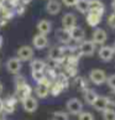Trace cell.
I'll return each mask as SVG.
<instances>
[{
	"mask_svg": "<svg viewBox=\"0 0 115 120\" xmlns=\"http://www.w3.org/2000/svg\"><path fill=\"white\" fill-rule=\"evenodd\" d=\"M3 89H4V88H3V84L0 83V94H1V93H3Z\"/></svg>",
	"mask_w": 115,
	"mask_h": 120,
	"instance_id": "cell-37",
	"label": "cell"
},
{
	"mask_svg": "<svg viewBox=\"0 0 115 120\" xmlns=\"http://www.w3.org/2000/svg\"><path fill=\"white\" fill-rule=\"evenodd\" d=\"M33 56V50L30 46H22L17 50V58L21 62L22 61H30Z\"/></svg>",
	"mask_w": 115,
	"mask_h": 120,
	"instance_id": "cell-6",
	"label": "cell"
},
{
	"mask_svg": "<svg viewBox=\"0 0 115 120\" xmlns=\"http://www.w3.org/2000/svg\"><path fill=\"white\" fill-rule=\"evenodd\" d=\"M111 9H113L114 12H115V0H113V1H111Z\"/></svg>",
	"mask_w": 115,
	"mask_h": 120,
	"instance_id": "cell-36",
	"label": "cell"
},
{
	"mask_svg": "<svg viewBox=\"0 0 115 120\" xmlns=\"http://www.w3.org/2000/svg\"><path fill=\"white\" fill-rule=\"evenodd\" d=\"M108 24L111 29H115V12H111L108 17Z\"/></svg>",
	"mask_w": 115,
	"mask_h": 120,
	"instance_id": "cell-34",
	"label": "cell"
},
{
	"mask_svg": "<svg viewBox=\"0 0 115 120\" xmlns=\"http://www.w3.org/2000/svg\"><path fill=\"white\" fill-rule=\"evenodd\" d=\"M113 50H114V53H115V43H114V47H113Z\"/></svg>",
	"mask_w": 115,
	"mask_h": 120,
	"instance_id": "cell-38",
	"label": "cell"
},
{
	"mask_svg": "<svg viewBox=\"0 0 115 120\" xmlns=\"http://www.w3.org/2000/svg\"><path fill=\"white\" fill-rule=\"evenodd\" d=\"M50 58L55 62H58L64 58V53H63V48L59 46H55L51 48L50 51Z\"/></svg>",
	"mask_w": 115,
	"mask_h": 120,
	"instance_id": "cell-15",
	"label": "cell"
},
{
	"mask_svg": "<svg viewBox=\"0 0 115 120\" xmlns=\"http://www.w3.org/2000/svg\"><path fill=\"white\" fill-rule=\"evenodd\" d=\"M66 71H67L68 75H76L77 74V66H66Z\"/></svg>",
	"mask_w": 115,
	"mask_h": 120,
	"instance_id": "cell-32",
	"label": "cell"
},
{
	"mask_svg": "<svg viewBox=\"0 0 115 120\" xmlns=\"http://www.w3.org/2000/svg\"><path fill=\"white\" fill-rule=\"evenodd\" d=\"M83 97H84V100H85L87 104L93 105V104H94V101H95V99L98 98V94H96V92L94 89H89V88H88V89L84 90Z\"/></svg>",
	"mask_w": 115,
	"mask_h": 120,
	"instance_id": "cell-20",
	"label": "cell"
},
{
	"mask_svg": "<svg viewBox=\"0 0 115 120\" xmlns=\"http://www.w3.org/2000/svg\"><path fill=\"white\" fill-rule=\"evenodd\" d=\"M0 47H1V37H0Z\"/></svg>",
	"mask_w": 115,
	"mask_h": 120,
	"instance_id": "cell-39",
	"label": "cell"
},
{
	"mask_svg": "<svg viewBox=\"0 0 115 120\" xmlns=\"http://www.w3.org/2000/svg\"><path fill=\"white\" fill-rule=\"evenodd\" d=\"M52 120H69L68 114L64 112H56L52 115Z\"/></svg>",
	"mask_w": 115,
	"mask_h": 120,
	"instance_id": "cell-26",
	"label": "cell"
},
{
	"mask_svg": "<svg viewBox=\"0 0 115 120\" xmlns=\"http://www.w3.org/2000/svg\"><path fill=\"white\" fill-rule=\"evenodd\" d=\"M107 99H108V103L109 105H111V106H115V90H113L110 94L107 97Z\"/></svg>",
	"mask_w": 115,
	"mask_h": 120,
	"instance_id": "cell-33",
	"label": "cell"
},
{
	"mask_svg": "<svg viewBox=\"0 0 115 120\" xmlns=\"http://www.w3.org/2000/svg\"><path fill=\"white\" fill-rule=\"evenodd\" d=\"M78 51H79V55L82 56H93L95 52V43L90 41V40L82 41L78 47Z\"/></svg>",
	"mask_w": 115,
	"mask_h": 120,
	"instance_id": "cell-2",
	"label": "cell"
},
{
	"mask_svg": "<svg viewBox=\"0 0 115 120\" xmlns=\"http://www.w3.org/2000/svg\"><path fill=\"white\" fill-rule=\"evenodd\" d=\"M69 35H70V40H74L77 42H81L84 40L85 32L81 26H74L72 30H69Z\"/></svg>",
	"mask_w": 115,
	"mask_h": 120,
	"instance_id": "cell-11",
	"label": "cell"
},
{
	"mask_svg": "<svg viewBox=\"0 0 115 120\" xmlns=\"http://www.w3.org/2000/svg\"><path fill=\"white\" fill-rule=\"evenodd\" d=\"M6 69L10 73H19L21 69V61L17 58V57H12V58H9L6 62Z\"/></svg>",
	"mask_w": 115,
	"mask_h": 120,
	"instance_id": "cell-8",
	"label": "cell"
},
{
	"mask_svg": "<svg viewBox=\"0 0 115 120\" xmlns=\"http://www.w3.org/2000/svg\"><path fill=\"white\" fill-rule=\"evenodd\" d=\"M114 50L110 46H101L99 48V57L103 61H110L114 57Z\"/></svg>",
	"mask_w": 115,
	"mask_h": 120,
	"instance_id": "cell-14",
	"label": "cell"
},
{
	"mask_svg": "<svg viewBox=\"0 0 115 120\" xmlns=\"http://www.w3.org/2000/svg\"><path fill=\"white\" fill-rule=\"evenodd\" d=\"M66 108H67L68 113L72 114V115H79L83 112V104L78 98H72V99H69L67 101V104H66Z\"/></svg>",
	"mask_w": 115,
	"mask_h": 120,
	"instance_id": "cell-1",
	"label": "cell"
},
{
	"mask_svg": "<svg viewBox=\"0 0 115 120\" xmlns=\"http://www.w3.org/2000/svg\"><path fill=\"white\" fill-rule=\"evenodd\" d=\"M27 1H30V0H24V3H27Z\"/></svg>",
	"mask_w": 115,
	"mask_h": 120,
	"instance_id": "cell-40",
	"label": "cell"
},
{
	"mask_svg": "<svg viewBox=\"0 0 115 120\" xmlns=\"http://www.w3.org/2000/svg\"><path fill=\"white\" fill-rule=\"evenodd\" d=\"M48 45V38L45 36V35H41V34H37L36 36L33 37V46L41 50V48H45Z\"/></svg>",
	"mask_w": 115,
	"mask_h": 120,
	"instance_id": "cell-18",
	"label": "cell"
},
{
	"mask_svg": "<svg viewBox=\"0 0 115 120\" xmlns=\"http://www.w3.org/2000/svg\"><path fill=\"white\" fill-rule=\"evenodd\" d=\"M56 38L58 40V42L63 43V45H68V43L72 41V40H70L69 31L68 30H64L63 27L58 29V30L56 31Z\"/></svg>",
	"mask_w": 115,
	"mask_h": 120,
	"instance_id": "cell-12",
	"label": "cell"
},
{
	"mask_svg": "<svg viewBox=\"0 0 115 120\" xmlns=\"http://www.w3.org/2000/svg\"><path fill=\"white\" fill-rule=\"evenodd\" d=\"M62 1H63V4H64L66 6L70 8V6H74V5H76L77 0H62Z\"/></svg>",
	"mask_w": 115,
	"mask_h": 120,
	"instance_id": "cell-35",
	"label": "cell"
},
{
	"mask_svg": "<svg viewBox=\"0 0 115 120\" xmlns=\"http://www.w3.org/2000/svg\"><path fill=\"white\" fill-rule=\"evenodd\" d=\"M105 82L108 83V87L110 88V89H111V90H115V74L109 75Z\"/></svg>",
	"mask_w": 115,
	"mask_h": 120,
	"instance_id": "cell-30",
	"label": "cell"
},
{
	"mask_svg": "<svg viewBox=\"0 0 115 120\" xmlns=\"http://www.w3.org/2000/svg\"><path fill=\"white\" fill-rule=\"evenodd\" d=\"M37 30H38V32L41 34V35H48L51 32V30H52V24H51V21L50 20H41L40 22L37 24Z\"/></svg>",
	"mask_w": 115,
	"mask_h": 120,
	"instance_id": "cell-17",
	"label": "cell"
},
{
	"mask_svg": "<svg viewBox=\"0 0 115 120\" xmlns=\"http://www.w3.org/2000/svg\"><path fill=\"white\" fill-rule=\"evenodd\" d=\"M78 120H94V115L89 112H82L78 115Z\"/></svg>",
	"mask_w": 115,
	"mask_h": 120,
	"instance_id": "cell-28",
	"label": "cell"
},
{
	"mask_svg": "<svg viewBox=\"0 0 115 120\" xmlns=\"http://www.w3.org/2000/svg\"><path fill=\"white\" fill-rule=\"evenodd\" d=\"M46 11L51 15H57L61 11V3L58 0H50L46 5Z\"/></svg>",
	"mask_w": 115,
	"mask_h": 120,
	"instance_id": "cell-16",
	"label": "cell"
},
{
	"mask_svg": "<svg viewBox=\"0 0 115 120\" xmlns=\"http://www.w3.org/2000/svg\"><path fill=\"white\" fill-rule=\"evenodd\" d=\"M74 6L79 12L87 14V12H89V0H77Z\"/></svg>",
	"mask_w": 115,
	"mask_h": 120,
	"instance_id": "cell-21",
	"label": "cell"
},
{
	"mask_svg": "<svg viewBox=\"0 0 115 120\" xmlns=\"http://www.w3.org/2000/svg\"><path fill=\"white\" fill-rule=\"evenodd\" d=\"M101 21V15H98L95 14V12H88L87 15V22L89 26L92 27H95V26H98Z\"/></svg>",
	"mask_w": 115,
	"mask_h": 120,
	"instance_id": "cell-19",
	"label": "cell"
},
{
	"mask_svg": "<svg viewBox=\"0 0 115 120\" xmlns=\"http://www.w3.org/2000/svg\"><path fill=\"white\" fill-rule=\"evenodd\" d=\"M77 22V19H76V15L70 14V12H68V14H66L63 17H62V25H63V29L64 30H72Z\"/></svg>",
	"mask_w": 115,
	"mask_h": 120,
	"instance_id": "cell-9",
	"label": "cell"
},
{
	"mask_svg": "<svg viewBox=\"0 0 115 120\" xmlns=\"http://www.w3.org/2000/svg\"><path fill=\"white\" fill-rule=\"evenodd\" d=\"M22 106H24V110L27 113H33L36 112L37 106H38V101L36 98H33L32 95H30L27 98L22 99Z\"/></svg>",
	"mask_w": 115,
	"mask_h": 120,
	"instance_id": "cell-5",
	"label": "cell"
},
{
	"mask_svg": "<svg viewBox=\"0 0 115 120\" xmlns=\"http://www.w3.org/2000/svg\"><path fill=\"white\" fill-rule=\"evenodd\" d=\"M104 10L105 6L101 3V0H89V12H95V14L103 16Z\"/></svg>",
	"mask_w": 115,
	"mask_h": 120,
	"instance_id": "cell-10",
	"label": "cell"
},
{
	"mask_svg": "<svg viewBox=\"0 0 115 120\" xmlns=\"http://www.w3.org/2000/svg\"><path fill=\"white\" fill-rule=\"evenodd\" d=\"M62 90H63V88H62L61 86H58V84H57L56 82H55L53 84H52V87L50 88V93H51L52 95H55V97L59 95Z\"/></svg>",
	"mask_w": 115,
	"mask_h": 120,
	"instance_id": "cell-27",
	"label": "cell"
},
{
	"mask_svg": "<svg viewBox=\"0 0 115 120\" xmlns=\"http://www.w3.org/2000/svg\"><path fill=\"white\" fill-rule=\"evenodd\" d=\"M108 106H109L108 99H107V97H104V95H98V98H96L95 101H94V104H93V108L95 110H98V112H101V113H103L105 109H108Z\"/></svg>",
	"mask_w": 115,
	"mask_h": 120,
	"instance_id": "cell-13",
	"label": "cell"
},
{
	"mask_svg": "<svg viewBox=\"0 0 115 120\" xmlns=\"http://www.w3.org/2000/svg\"><path fill=\"white\" fill-rule=\"evenodd\" d=\"M89 78L90 81L96 84V86H100V84H103L105 81H107V75H105V72L103 69H99V68H94L90 71L89 73Z\"/></svg>",
	"mask_w": 115,
	"mask_h": 120,
	"instance_id": "cell-3",
	"label": "cell"
},
{
	"mask_svg": "<svg viewBox=\"0 0 115 120\" xmlns=\"http://www.w3.org/2000/svg\"><path fill=\"white\" fill-rule=\"evenodd\" d=\"M56 83L58 84V86H61L62 88H67L68 87V75L66 73H59L56 75Z\"/></svg>",
	"mask_w": 115,
	"mask_h": 120,
	"instance_id": "cell-24",
	"label": "cell"
},
{
	"mask_svg": "<svg viewBox=\"0 0 115 120\" xmlns=\"http://www.w3.org/2000/svg\"><path fill=\"white\" fill-rule=\"evenodd\" d=\"M35 93L38 98H46L50 93V83L45 78L41 83H37L36 88H35Z\"/></svg>",
	"mask_w": 115,
	"mask_h": 120,
	"instance_id": "cell-4",
	"label": "cell"
},
{
	"mask_svg": "<svg viewBox=\"0 0 115 120\" xmlns=\"http://www.w3.org/2000/svg\"><path fill=\"white\" fill-rule=\"evenodd\" d=\"M76 84H77V87H78V88H81L83 92H84L85 89H88V88H87V83H85V81H84V78H77Z\"/></svg>",
	"mask_w": 115,
	"mask_h": 120,
	"instance_id": "cell-31",
	"label": "cell"
},
{
	"mask_svg": "<svg viewBox=\"0 0 115 120\" xmlns=\"http://www.w3.org/2000/svg\"><path fill=\"white\" fill-rule=\"evenodd\" d=\"M1 108H3V110H5L6 113H12L15 109V99L14 98H7L6 100L3 101Z\"/></svg>",
	"mask_w": 115,
	"mask_h": 120,
	"instance_id": "cell-23",
	"label": "cell"
},
{
	"mask_svg": "<svg viewBox=\"0 0 115 120\" xmlns=\"http://www.w3.org/2000/svg\"><path fill=\"white\" fill-rule=\"evenodd\" d=\"M30 67L32 72H43V69L46 68V63L42 60H33L30 63Z\"/></svg>",
	"mask_w": 115,
	"mask_h": 120,
	"instance_id": "cell-22",
	"label": "cell"
},
{
	"mask_svg": "<svg viewBox=\"0 0 115 120\" xmlns=\"http://www.w3.org/2000/svg\"><path fill=\"white\" fill-rule=\"evenodd\" d=\"M32 78H33L36 82L41 83L43 79L46 78V75H45V72H32Z\"/></svg>",
	"mask_w": 115,
	"mask_h": 120,
	"instance_id": "cell-29",
	"label": "cell"
},
{
	"mask_svg": "<svg viewBox=\"0 0 115 120\" xmlns=\"http://www.w3.org/2000/svg\"><path fill=\"white\" fill-rule=\"evenodd\" d=\"M107 38H108V35L103 29H95L94 32H93V36H92V41L95 45H104Z\"/></svg>",
	"mask_w": 115,
	"mask_h": 120,
	"instance_id": "cell-7",
	"label": "cell"
},
{
	"mask_svg": "<svg viewBox=\"0 0 115 120\" xmlns=\"http://www.w3.org/2000/svg\"><path fill=\"white\" fill-rule=\"evenodd\" d=\"M103 119L104 120H115V110L111 108H108L103 112Z\"/></svg>",
	"mask_w": 115,
	"mask_h": 120,
	"instance_id": "cell-25",
	"label": "cell"
}]
</instances>
